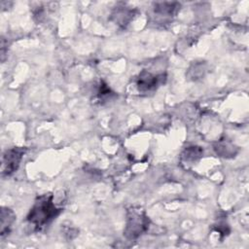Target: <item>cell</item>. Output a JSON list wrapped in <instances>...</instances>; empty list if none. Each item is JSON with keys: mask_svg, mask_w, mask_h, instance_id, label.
I'll use <instances>...</instances> for the list:
<instances>
[{"mask_svg": "<svg viewBox=\"0 0 249 249\" xmlns=\"http://www.w3.org/2000/svg\"><path fill=\"white\" fill-rule=\"evenodd\" d=\"M25 154V149L22 147H13L7 149L2 156V164H1V175L2 177L11 176L15 173Z\"/></svg>", "mask_w": 249, "mask_h": 249, "instance_id": "3", "label": "cell"}, {"mask_svg": "<svg viewBox=\"0 0 249 249\" xmlns=\"http://www.w3.org/2000/svg\"><path fill=\"white\" fill-rule=\"evenodd\" d=\"M114 92H112V90L110 89V88L104 84L103 82H101L99 84V87H98V90H97V97L98 99L101 101H104L106 99H110V97L113 95Z\"/></svg>", "mask_w": 249, "mask_h": 249, "instance_id": "9", "label": "cell"}, {"mask_svg": "<svg viewBox=\"0 0 249 249\" xmlns=\"http://www.w3.org/2000/svg\"><path fill=\"white\" fill-rule=\"evenodd\" d=\"M202 155V150L200 147H189L186 149L185 154H183V159H185L186 161H196L197 159H199Z\"/></svg>", "mask_w": 249, "mask_h": 249, "instance_id": "8", "label": "cell"}, {"mask_svg": "<svg viewBox=\"0 0 249 249\" xmlns=\"http://www.w3.org/2000/svg\"><path fill=\"white\" fill-rule=\"evenodd\" d=\"M112 20L121 27H125L132 19L134 16V10L129 7L117 6L112 13Z\"/></svg>", "mask_w": 249, "mask_h": 249, "instance_id": "5", "label": "cell"}, {"mask_svg": "<svg viewBox=\"0 0 249 249\" xmlns=\"http://www.w3.org/2000/svg\"><path fill=\"white\" fill-rule=\"evenodd\" d=\"M154 5L155 13L164 17L172 16L175 13L176 9L178 8V3L175 2H159L155 3Z\"/></svg>", "mask_w": 249, "mask_h": 249, "instance_id": "7", "label": "cell"}, {"mask_svg": "<svg viewBox=\"0 0 249 249\" xmlns=\"http://www.w3.org/2000/svg\"><path fill=\"white\" fill-rule=\"evenodd\" d=\"M0 235L1 238H4L10 234L13 225L16 221V214L9 207H2L0 214Z\"/></svg>", "mask_w": 249, "mask_h": 249, "instance_id": "6", "label": "cell"}, {"mask_svg": "<svg viewBox=\"0 0 249 249\" xmlns=\"http://www.w3.org/2000/svg\"><path fill=\"white\" fill-rule=\"evenodd\" d=\"M150 226V220L145 210L140 207H130L126 212V223L124 234L128 239H136L144 234Z\"/></svg>", "mask_w": 249, "mask_h": 249, "instance_id": "2", "label": "cell"}, {"mask_svg": "<svg viewBox=\"0 0 249 249\" xmlns=\"http://www.w3.org/2000/svg\"><path fill=\"white\" fill-rule=\"evenodd\" d=\"M53 198V194L47 193L38 196L34 200L26 216V222L34 231L44 230L62 212V208L56 206Z\"/></svg>", "mask_w": 249, "mask_h": 249, "instance_id": "1", "label": "cell"}, {"mask_svg": "<svg viewBox=\"0 0 249 249\" xmlns=\"http://www.w3.org/2000/svg\"><path fill=\"white\" fill-rule=\"evenodd\" d=\"M166 79L165 74H152L147 70H143L139 73L136 79V87L139 92H150L157 89Z\"/></svg>", "mask_w": 249, "mask_h": 249, "instance_id": "4", "label": "cell"}]
</instances>
